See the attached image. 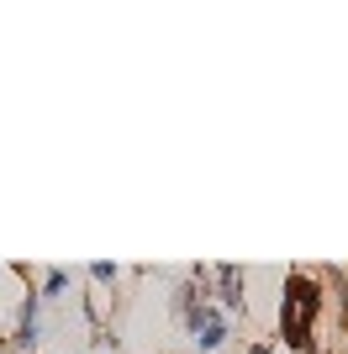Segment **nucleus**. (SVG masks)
Here are the masks:
<instances>
[{
    "instance_id": "1",
    "label": "nucleus",
    "mask_w": 348,
    "mask_h": 354,
    "mask_svg": "<svg viewBox=\"0 0 348 354\" xmlns=\"http://www.w3.org/2000/svg\"><path fill=\"white\" fill-rule=\"evenodd\" d=\"M317 317H322V286L296 270L285 281V296H280V339L296 354H311V328H317Z\"/></svg>"
},
{
    "instance_id": "2",
    "label": "nucleus",
    "mask_w": 348,
    "mask_h": 354,
    "mask_svg": "<svg viewBox=\"0 0 348 354\" xmlns=\"http://www.w3.org/2000/svg\"><path fill=\"white\" fill-rule=\"evenodd\" d=\"M37 307H43V296H32L27 291V301H21V323H16V333H11V344L21 354H32L37 344H43V323H37Z\"/></svg>"
},
{
    "instance_id": "3",
    "label": "nucleus",
    "mask_w": 348,
    "mask_h": 354,
    "mask_svg": "<svg viewBox=\"0 0 348 354\" xmlns=\"http://www.w3.org/2000/svg\"><path fill=\"white\" fill-rule=\"evenodd\" d=\"M211 275H217V301L227 312H243V270L238 265H217Z\"/></svg>"
},
{
    "instance_id": "4",
    "label": "nucleus",
    "mask_w": 348,
    "mask_h": 354,
    "mask_svg": "<svg viewBox=\"0 0 348 354\" xmlns=\"http://www.w3.org/2000/svg\"><path fill=\"white\" fill-rule=\"evenodd\" d=\"M222 344H227V317H217V323H206L201 333H195V349L201 354H217Z\"/></svg>"
},
{
    "instance_id": "5",
    "label": "nucleus",
    "mask_w": 348,
    "mask_h": 354,
    "mask_svg": "<svg viewBox=\"0 0 348 354\" xmlns=\"http://www.w3.org/2000/svg\"><path fill=\"white\" fill-rule=\"evenodd\" d=\"M69 291V270H48V281H43V301L48 296H64Z\"/></svg>"
},
{
    "instance_id": "6",
    "label": "nucleus",
    "mask_w": 348,
    "mask_h": 354,
    "mask_svg": "<svg viewBox=\"0 0 348 354\" xmlns=\"http://www.w3.org/2000/svg\"><path fill=\"white\" fill-rule=\"evenodd\" d=\"M116 275H122V270L106 265V259H95V265H90V281H95V286H116Z\"/></svg>"
},
{
    "instance_id": "7",
    "label": "nucleus",
    "mask_w": 348,
    "mask_h": 354,
    "mask_svg": "<svg viewBox=\"0 0 348 354\" xmlns=\"http://www.w3.org/2000/svg\"><path fill=\"white\" fill-rule=\"evenodd\" d=\"M248 354H269V344H253V349H248Z\"/></svg>"
},
{
    "instance_id": "8",
    "label": "nucleus",
    "mask_w": 348,
    "mask_h": 354,
    "mask_svg": "<svg viewBox=\"0 0 348 354\" xmlns=\"http://www.w3.org/2000/svg\"><path fill=\"white\" fill-rule=\"evenodd\" d=\"M101 354H116V349H101Z\"/></svg>"
}]
</instances>
